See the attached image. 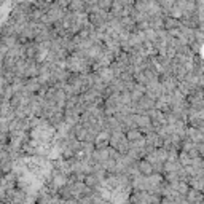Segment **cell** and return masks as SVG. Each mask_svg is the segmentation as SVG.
Wrapping results in <instances>:
<instances>
[{
  "mask_svg": "<svg viewBox=\"0 0 204 204\" xmlns=\"http://www.w3.org/2000/svg\"><path fill=\"white\" fill-rule=\"evenodd\" d=\"M140 166H142V167H140V169H142V172H151V169H153V167H150L148 163H142Z\"/></svg>",
  "mask_w": 204,
  "mask_h": 204,
  "instance_id": "obj_1",
  "label": "cell"
}]
</instances>
